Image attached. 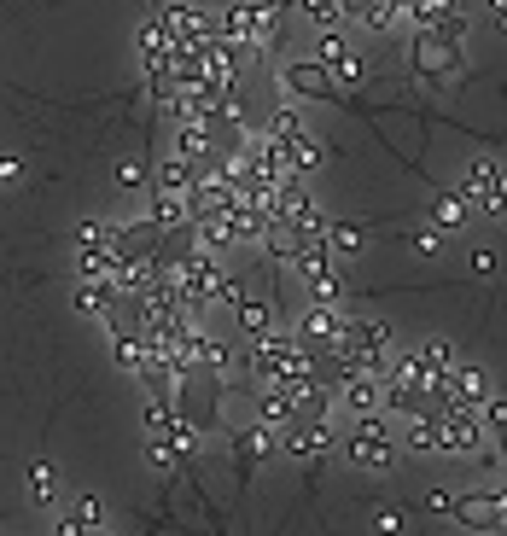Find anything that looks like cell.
I'll use <instances>...</instances> for the list:
<instances>
[{"label": "cell", "mask_w": 507, "mask_h": 536, "mask_svg": "<svg viewBox=\"0 0 507 536\" xmlns=\"http://www.w3.org/2000/svg\"><path fill=\"white\" fill-rule=\"evenodd\" d=\"M461 24H467V18H449V24H414V41H408L414 76H426V82H449L455 70L467 65Z\"/></svg>", "instance_id": "cell-1"}, {"label": "cell", "mask_w": 507, "mask_h": 536, "mask_svg": "<svg viewBox=\"0 0 507 536\" xmlns=\"http://www.w3.org/2000/svg\"><path fill=\"white\" fill-rule=\"evenodd\" d=\"M251 373H257V385H292V379H309V350L298 338L286 333H263L251 338Z\"/></svg>", "instance_id": "cell-2"}, {"label": "cell", "mask_w": 507, "mask_h": 536, "mask_svg": "<svg viewBox=\"0 0 507 536\" xmlns=\"http://www.w3.org/2000/svg\"><path fill=\"white\" fill-rule=\"evenodd\" d=\"M338 449L356 461L362 472H379L391 467V455H397V432H391V414H350V432L333 437Z\"/></svg>", "instance_id": "cell-3"}, {"label": "cell", "mask_w": 507, "mask_h": 536, "mask_svg": "<svg viewBox=\"0 0 507 536\" xmlns=\"http://www.w3.org/2000/svg\"><path fill=\"white\" fill-rule=\"evenodd\" d=\"M158 24L169 30L175 47H210V41H216V12H204V6H193V0H169V6H158Z\"/></svg>", "instance_id": "cell-4"}, {"label": "cell", "mask_w": 507, "mask_h": 536, "mask_svg": "<svg viewBox=\"0 0 507 536\" xmlns=\"http://www.w3.org/2000/svg\"><path fill=\"white\" fill-rule=\"evenodd\" d=\"M449 513L467 525V531H507V490H478V496H455Z\"/></svg>", "instance_id": "cell-5"}, {"label": "cell", "mask_w": 507, "mask_h": 536, "mask_svg": "<svg viewBox=\"0 0 507 536\" xmlns=\"http://www.w3.org/2000/svg\"><path fill=\"white\" fill-rule=\"evenodd\" d=\"M280 449H286V455H304V461H321V455L333 449V426H327V414H309V420L280 426Z\"/></svg>", "instance_id": "cell-6"}, {"label": "cell", "mask_w": 507, "mask_h": 536, "mask_svg": "<svg viewBox=\"0 0 507 536\" xmlns=\"http://www.w3.org/2000/svg\"><path fill=\"white\" fill-rule=\"evenodd\" d=\"M455 193L473 204L478 216H502V164H473Z\"/></svg>", "instance_id": "cell-7"}, {"label": "cell", "mask_w": 507, "mask_h": 536, "mask_svg": "<svg viewBox=\"0 0 507 536\" xmlns=\"http://www.w3.org/2000/svg\"><path fill=\"white\" fill-rule=\"evenodd\" d=\"M280 82H286L298 100H338V82L327 76V65H315V59H304V65H280Z\"/></svg>", "instance_id": "cell-8"}, {"label": "cell", "mask_w": 507, "mask_h": 536, "mask_svg": "<svg viewBox=\"0 0 507 536\" xmlns=\"http://www.w3.org/2000/svg\"><path fill=\"white\" fill-rule=\"evenodd\" d=\"M234 449H239V478H251V472H257V461H269V455H280V432L257 420V426H251V432H245V437L234 443Z\"/></svg>", "instance_id": "cell-9"}, {"label": "cell", "mask_w": 507, "mask_h": 536, "mask_svg": "<svg viewBox=\"0 0 507 536\" xmlns=\"http://www.w3.org/2000/svg\"><path fill=\"white\" fill-rule=\"evenodd\" d=\"M193 181H199V169L169 152L164 164H158V199H187V193H193Z\"/></svg>", "instance_id": "cell-10"}, {"label": "cell", "mask_w": 507, "mask_h": 536, "mask_svg": "<svg viewBox=\"0 0 507 536\" xmlns=\"http://www.w3.org/2000/svg\"><path fill=\"white\" fill-rule=\"evenodd\" d=\"M228 309H234V327H239L245 338H263V333L274 327V309H269L263 298H245V292H239V298L228 303Z\"/></svg>", "instance_id": "cell-11"}, {"label": "cell", "mask_w": 507, "mask_h": 536, "mask_svg": "<svg viewBox=\"0 0 507 536\" xmlns=\"http://www.w3.org/2000/svg\"><path fill=\"white\" fill-rule=\"evenodd\" d=\"M169 53H175V41H169V30L152 18V24L140 30V65H146V76H152V70H169Z\"/></svg>", "instance_id": "cell-12"}, {"label": "cell", "mask_w": 507, "mask_h": 536, "mask_svg": "<svg viewBox=\"0 0 507 536\" xmlns=\"http://www.w3.org/2000/svg\"><path fill=\"white\" fill-rule=\"evenodd\" d=\"M111 298H117V280H111V274H105V280H76V309H82V315H100L105 321Z\"/></svg>", "instance_id": "cell-13"}, {"label": "cell", "mask_w": 507, "mask_h": 536, "mask_svg": "<svg viewBox=\"0 0 507 536\" xmlns=\"http://www.w3.org/2000/svg\"><path fill=\"white\" fill-rule=\"evenodd\" d=\"M461 6L467 0H403V12L414 24H449V18H461Z\"/></svg>", "instance_id": "cell-14"}, {"label": "cell", "mask_w": 507, "mask_h": 536, "mask_svg": "<svg viewBox=\"0 0 507 536\" xmlns=\"http://www.w3.org/2000/svg\"><path fill=\"white\" fill-rule=\"evenodd\" d=\"M467 216H473V204L461 199V193H438V204H432V222L438 228H467Z\"/></svg>", "instance_id": "cell-15"}, {"label": "cell", "mask_w": 507, "mask_h": 536, "mask_svg": "<svg viewBox=\"0 0 507 536\" xmlns=\"http://www.w3.org/2000/svg\"><path fill=\"white\" fill-rule=\"evenodd\" d=\"M327 251H338V257H356V251H362V245H368V234H362V228H350V222H327Z\"/></svg>", "instance_id": "cell-16"}, {"label": "cell", "mask_w": 507, "mask_h": 536, "mask_svg": "<svg viewBox=\"0 0 507 536\" xmlns=\"http://www.w3.org/2000/svg\"><path fill=\"white\" fill-rule=\"evenodd\" d=\"M30 502L35 507H53V502H59V472L47 467V461H35V467H30Z\"/></svg>", "instance_id": "cell-17"}, {"label": "cell", "mask_w": 507, "mask_h": 536, "mask_svg": "<svg viewBox=\"0 0 507 536\" xmlns=\"http://www.w3.org/2000/svg\"><path fill=\"white\" fill-rule=\"evenodd\" d=\"M414 362H420V368H426V373H438V379H443V373L455 368V350H449L443 338H426V344L414 350Z\"/></svg>", "instance_id": "cell-18"}, {"label": "cell", "mask_w": 507, "mask_h": 536, "mask_svg": "<svg viewBox=\"0 0 507 536\" xmlns=\"http://www.w3.org/2000/svg\"><path fill=\"white\" fill-rule=\"evenodd\" d=\"M70 525H76V531H100V525H105V502H100V496H76Z\"/></svg>", "instance_id": "cell-19"}, {"label": "cell", "mask_w": 507, "mask_h": 536, "mask_svg": "<svg viewBox=\"0 0 507 536\" xmlns=\"http://www.w3.org/2000/svg\"><path fill=\"white\" fill-rule=\"evenodd\" d=\"M298 6H304V18L315 24V30H338V18H344L338 0H298Z\"/></svg>", "instance_id": "cell-20"}, {"label": "cell", "mask_w": 507, "mask_h": 536, "mask_svg": "<svg viewBox=\"0 0 507 536\" xmlns=\"http://www.w3.org/2000/svg\"><path fill=\"white\" fill-rule=\"evenodd\" d=\"M344 53H350V41H344L338 30H321V35H315V65H327V70H333L338 59H344Z\"/></svg>", "instance_id": "cell-21"}, {"label": "cell", "mask_w": 507, "mask_h": 536, "mask_svg": "<svg viewBox=\"0 0 507 536\" xmlns=\"http://www.w3.org/2000/svg\"><path fill=\"white\" fill-rule=\"evenodd\" d=\"M146 175H152V169H146V158H129V164L117 169V181H123V187H140Z\"/></svg>", "instance_id": "cell-22"}, {"label": "cell", "mask_w": 507, "mask_h": 536, "mask_svg": "<svg viewBox=\"0 0 507 536\" xmlns=\"http://www.w3.org/2000/svg\"><path fill=\"white\" fill-rule=\"evenodd\" d=\"M408 245H414L420 257H438V251H443V234H432V228H426V234H408Z\"/></svg>", "instance_id": "cell-23"}, {"label": "cell", "mask_w": 507, "mask_h": 536, "mask_svg": "<svg viewBox=\"0 0 507 536\" xmlns=\"http://www.w3.org/2000/svg\"><path fill=\"white\" fill-rule=\"evenodd\" d=\"M473 274H484V280H490V274H496V251H478V257H473Z\"/></svg>", "instance_id": "cell-24"}, {"label": "cell", "mask_w": 507, "mask_h": 536, "mask_svg": "<svg viewBox=\"0 0 507 536\" xmlns=\"http://www.w3.org/2000/svg\"><path fill=\"white\" fill-rule=\"evenodd\" d=\"M449 502H455L449 490H432V496H426V507H432V513H449Z\"/></svg>", "instance_id": "cell-25"}, {"label": "cell", "mask_w": 507, "mask_h": 536, "mask_svg": "<svg viewBox=\"0 0 507 536\" xmlns=\"http://www.w3.org/2000/svg\"><path fill=\"white\" fill-rule=\"evenodd\" d=\"M18 175V158H0V181H12Z\"/></svg>", "instance_id": "cell-26"}, {"label": "cell", "mask_w": 507, "mask_h": 536, "mask_svg": "<svg viewBox=\"0 0 507 536\" xmlns=\"http://www.w3.org/2000/svg\"><path fill=\"white\" fill-rule=\"evenodd\" d=\"M263 6H269V12H286V6H292V0H263Z\"/></svg>", "instance_id": "cell-27"}]
</instances>
